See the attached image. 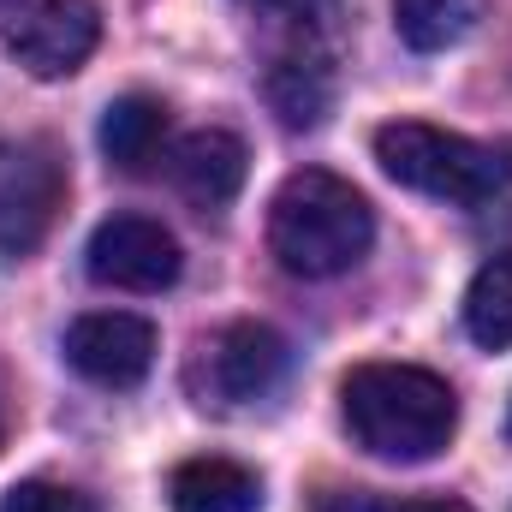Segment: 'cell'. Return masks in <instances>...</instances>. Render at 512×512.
<instances>
[{
  "instance_id": "6da1fadb",
  "label": "cell",
  "mask_w": 512,
  "mask_h": 512,
  "mask_svg": "<svg viewBox=\"0 0 512 512\" xmlns=\"http://www.w3.org/2000/svg\"><path fill=\"white\" fill-rule=\"evenodd\" d=\"M346 435L387 465H423L435 459L459 429V399L435 370L417 364H358L340 382Z\"/></svg>"
},
{
  "instance_id": "7a4b0ae2",
  "label": "cell",
  "mask_w": 512,
  "mask_h": 512,
  "mask_svg": "<svg viewBox=\"0 0 512 512\" xmlns=\"http://www.w3.org/2000/svg\"><path fill=\"white\" fill-rule=\"evenodd\" d=\"M370 245H376V209L340 173L304 167L268 203V251L298 280H334L358 268Z\"/></svg>"
},
{
  "instance_id": "3957f363",
  "label": "cell",
  "mask_w": 512,
  "mask_h": 512,
  "mask_svg": "<svg viewBox=\"0 0 512 512\" xmlns=\"http://www.w3.org/2000/svg\"><path fill=\"white\" fill-rule=\"evenodd\" d=\"M376 161L393 185L423 191L435 203H489L512 191V143L441 131L429 120H393L376 131Z\"/></svg>"
},
{
  "instance_id": "277c9868",
  "label": "cell",
  "mask_w": 512,
  "mask_h": 512,
  "mask_svg": "<svg viewBox=\"0 0 512 512\" xmlns=\"http://www.w3.org/2000/svg\"><path fill=\"white\" fill-rule=\"evenodd\" d=\"M66 209V161L48 137L0 143V262L42 251Z\"/></svg>"
},
{
  "instance_id": "5b68a950",
  "label": "cell",
  "mask_w": 512,
  "mask_h": 512,
  "mask_svg": "<svg viewBox=\"0 0 512 512\" xmlns=\"http://www.w3.org/2000/svg\"><path fill=\"white\" fill-rule=\"evenodd\" d=\"M102 42L96 0H18L6 18V48L30 78H72Z\"/></svg>"
},
{
  "instance_id": "8992f818",
  "label": "cell",
  "mask_w": 512,
  "mask_h": 512,
  "mask_svg": "<svg viewBox=\"0 0 512 512\" xmlns=\"http://www.w3.org/2000/svg\"><path fill=\"white\" fill-rule=\"evenodd\" d=\"M84 268L96 286H114V292H161L179 280L185 256H179V239L149 221V215H114L90 233V251H84Z\"/></svg>"
},
{
  "instance_id": "52a82bcc",
  "label": "cell",
  "mask_w": 512,
  "mask_h": 512,
  "mask_svg": "<svg viewBox=\"0 0 512 512\" xmlns=\"http://www.w3.org/2000/svg\"><path fill=\"white\" fill-rule=\"evenodd\" d=\"M66 364L96 387H137L155 364V328L143 316L126 310H96V316H78L60 340Z\"/></svg>"
},
{
  "instance_id": "ba28073f",
  "label": "cell",
  "mask_w": 512,
  "mask_h": 512,
  "mask_svg": "<svg viewBox=\"0 0 512 512\" xmlns=\"http://www.w3.org/2000/svg\"><path fill=\"white\" fill-rule=\"evenodd\" d=\"M203 352H209V393L221 405H256V399H268L274 387L286 382V364H292V346L268 322H233Z\"/></svg>"
},
{
  "instance_id": "9c48e42d",
  "label": "cell",
  "mask_w": 512,
  "mask_h": 512,
  "mask_svg": "<svg viewBox=\"0 0 512 512\" xmlns=\"http://www.w3.org/2000/svg\"><path fill=\"white\" fill-rule=\"evenodd\" d=\"M245 173H251V155H245V137L209 126L191 131L179 149H173V185L185 191V203L197 209H227L239 191H245Z\"/></svg>"
},
{
  "instance_id": "30bf717a",
  "label": "cell",
  "mask_w": 512,
  "mask_h": 512,
  "mask_svg": "<svg viewBox=\"0 0 512 512\" xmlns=\"http://www.w3.org/2000/svg\"><path fill=\"white\" fill-rule=\"evenodd\" d=\"M167 507L173 512H256L262 507V477L239 459H221V453H203V459H185L167 483Z\"/></svg>"
},
{
  "instance_id": "8fae6325",
  "label": "cell",
  "mask_w": 512,
  "mask_h": 512,
  "mask_svg": "<svg viewBox=\"0 0 512 512\" xmlns=\"http://www.w3.org/2000/svg\"><path fill=\"white\" fill-rule=\"evenodd\" d=\"M96 137H102V155H108L120 173H149V167L161 161V149H167V102L131 90L120 102H108Z\"/></svg>"
},
{
  "instance_id": "7c38bea8",
  "label": "cell",
  "mask_w": 512,
  "mask_h": 512,
  "mask_svg": "<svg viewBox=\"0 0 512 512\" xmlns=\"http://www.w3.org/2000/svg\"><path fill=\"white\" fill-rule=\"evenodd\" d=\"M262 90H268V108L280 114V126L310 131L322 126L328 108H334V66L322 54H280L268 66Z\"/></svg>"
},
{
  "instance_id": "4fadbf2b",
  "label": "cell",
  "mask_w": 512,
  "mask_h": 512,
  "mask_svg": "<svg viewBox=\"0 0 512 512\" xmlns=\"http://www.w3.org/2000/svg\"><path fill=\"white\" fill-rule=\"evenodd\" d=\"M483 24V0H393V30L417 54L459 48Z\"/></svg>"
},
{
  "instance_id": "5bb4252c",
  "label": "cell",
  "mask_w": 512,
  "mask_h": 512,
  "mask_svg": "<svg viewBox=\"0 0 512 512\" xmlns=\"http://www.w3.org/2000/svg\"><path fill=\"white\" fill-rule=\"evenodd\" d=\"M465 334H471L483 352H507L512 346V251L489 256V262L471 274V292H465Z\"/></svg>"
},
{
  "instance_id": "9a60e30c",
  "label": "cell",
  "mask_w": 512,
  "mask_h": 512,
  "mask_svg": "<svg viewBox=\"0 0 512 512\" xmlns=\"http://www.w3.org/2000/svg\"><path fill=\"white\" fill-rule=\"evenodd\" d=\"M0 512H96V507H90V495H78L66 483H42L36 477V483H18Z\"/></svg>"
},
{
  "instance_id": "2e32d148",
  "label": "cell",
  "mask_w": 512,
  "mask_h": 512,
  "mask_svg": "<svg viewBox=\"0 0 512 512\" xmlns=\"http://www.w3.org/2000/svg\"><path fill=\"white\" fill-rule=\"evenodd\" d=\"M251 6H268V12H292V18H310V12H322L328 0H251Z\"/></svg>"
},
{
  "instance_id": "e0dca14e",
  "label": "cell",
  "mask_w": 512,
  "mask_h": 512,
  "mask_svg": "<svg viewBox=\"0 0 512 512\" xmlns=\"http://www.w3.org/2000/svg\"><path fill=\"white\" fill-rule=\"evenodd\" d=\"M393 512H471V507H459V501H405Z\"/></svg>"
},
{
  "instance_id": "ac0fdd59",
  "label": "cell",
  "mask_w": 512,
  "mask_h": 512,
  "mask_svg": "<svg viewBox=\"0 0 512 512\" xmlns=\"http://www.w3.org/2000/svg\"><path fill=\"white\" fill-rule=\"evenodd\" d=\"M0 441H6V417H0Z\"/></svg>"
}]
</instances>
